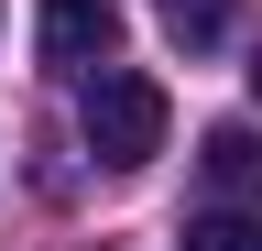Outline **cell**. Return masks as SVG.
<instances>
[{"instance_id":"cell-1","label":"cell","mask_w":262,"mask_h":251,"mask_svg":"<svg viewBox=\"0 0 262 251\" xmlns=\"http://www.w3.org/2000/svg\"><path fill=\"white\" fill-rule=\"evenodd\" d=\"M164 120H175V109H164V87L142 77V66H88V87H77V142L98 153V164H153V153H164Z\"/></svg>"},{"instance_id":"cell-5","label":"cell","mask_w":262,"mask_h":251,"mask_svg":"<svg viewBox=\"0 0 262 251\" xmlns=\"http://www.w3.org/2000/svg\"><path fill=\"white\" fill-rule=\"evenodd\" d=\"M251 164H262L251 131H208V175H219V186H251Z\"/></svg>"},{"instance_id":"cell-7","label":"cell","mask_w":262,"mask_h":251,"mask_svg":"<svg viewBox=\"0 0 262 251\" xmlns=\"http://www.w3.org/2000/svg\"><path fill=\"white\" fill-rule=\"evenodd\" d=\"M251 197H262V164H251Z\"/></svg>"},{"instance_id":"cell-3","label":"cell","mask_w":262,"mask_h":251,"mask_svg":"<svg viewBox=\"0 0 262 251\" xmlns=\"http://www.w3.org/2000/svg\"><path fill=\"white\" fill-rule=\"evenodd\" d=\"M153 11H164V33H175L186 55H196V44H219V33H229V0H153Z\"/></svg>"},{"instance_id":"cell-6","label":"cell","mask_w":262,"mask_h":251,"mask_svg":"<svg viewBox=\"0 0 262 251\" xmlns=\"http://www.w3.org/2000/svg\"><path fill=\"white\" fill-rule=\"evenodd\" d=\"M251 99H262V55H251Z\"/></svg>"},{"instance_id":"cell-2","label":"cell","mask_w":262,"mask_h":251,"mask_svg":"<svg viewBox=\"0 0 262 251\" xmlns=\"http://www.w3.org/2000/svg\"><path fill=\"white\" fill-rule=\"evenodd\" d=\"M120 11L110 0H44V66H110Z\"/></svg>"},{"instance_id":"cell-4","label":"cell","mask_w":262,"mask_h":251,"mask_svg":"<svg viewBox=\"0 0 262 251\" xmlns=\"http://www.w3.org/2000/svg\"><path fill=\"white\" fill-rule=\"evenodd\" d=\"M186 251H262V218H241V208H208V218H186Z\"/></svg>"}]
</instances>
